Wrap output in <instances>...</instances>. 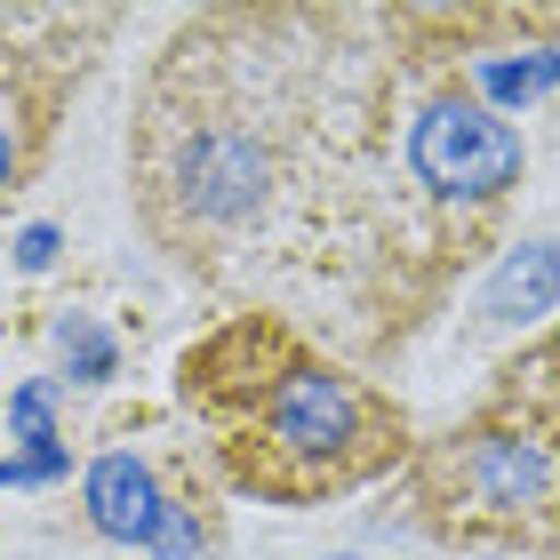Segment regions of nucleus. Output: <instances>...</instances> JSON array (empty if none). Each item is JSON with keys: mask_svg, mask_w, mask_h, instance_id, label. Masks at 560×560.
Wrapping results in <instances>:
<instances>
[{"mask_svg": "<svg viewBox=\"0 0 560 560\" xmlns=\"http://www.w3.org/2000/svg\"><path fill=\"white\" fill-rule=\"evenodd\" d=\"M385 9L241 0L152 48L129 113V217L176 280L233 304H337Z\"/></svg>", "mask_w": 560, "mask_h": 560, "instance_id": "obj_1", "label": "nucleus"}, {"mask_svg": "<svg viewBox=\"0 0 560 560\" xmlns=\"http://www.w3.org/2000/svg\"><path fill=\"white\" fill-rule=\"evenodd\" d=\"M521 176L528 137L480 89L465 9H385V81L337 280V328L361 369H393L504 248Z\"/></svg>", "mask_w": 560, "mask_h": 560, "instance_id": "obj_2", "label": "nucleus"}, {"mask_svg": "<svg viewBox=\"0 0 560 560\" xmlns=\"http://www.w3.org/2000/svg\"><path fill=\"white\" fill-rule=\"evenodd\" d=\"M168 400L209 448L224 497L280 513L385 489L424 441L385 376L280 304H224L200 337H185Z\"/></svg>", "mask_w": 560, "mask_h": 560, "instance_id": "obj_3", "label": "nucleus"}, {"mask_svg": "<svg viewBox=\"0 0 560 560\" xmlns=\"http://www.w3.org/2000/svg\"><path fill=\"white\" fill-rule=\"evenodd\" d=\"M393 489L400 513L448 552L560 560V432L497 393L424 432Z\"/></svg>", "mask_w": 560, "mask_h": 560, "instance_id": "obj_4", "label": "nucleus"}, {"mask_svg": "<svg viewBox=\"0 0 560 560\" xmlns=\"http://www.w3.org/2000/svg\"><path fill=\"white\" fill-rule=\"evenodd\" d=\"M224 480L209 465V448L192 441V424L176 441H137L113 432L81 472V521L113 545H137L152 560H192L224 545Z\"/></svg>", "mask_w": 560, "mask_h": 560, "instance_id": "obj_5", "label": "nucleus"}, {"mask_svg": "<svg viewBox=\"0 0 560 560\" xmlns=\"http://www.w3.org/2000/svg\"><path fill=\"white\" fill-rule=\"evenodd\" d=\"M120 9H0V209L57 152L72 96L113 48Z\"/></svg>", "mask_w": 560, "mask_h": 560, "instance_id": "obj_6", "label": "nucleus"}, {"mask_svg": "<svg viewBox=\"0 0 560 560\" xmlns=\"http://www.w3.org/2000/svg\"><path fill=\"white\" fill-rule=\"evenodd\" d=\"M480 313L489 320H552L560 313V241H528V248H513L504 257V272L489 280V296H480Z\"/></svg>", "mask_w": 560, "mask_h": 560, "instance_id": "obj_7", "label": "nucleus"}, {"mask_svg": "<svg viewBox=\"0 0 560 560\" xmlns=\"http://www.w3.org/2000/svg\"><path fill=\"white\" fill-rule=\"evenodd\" d=\"M489 393L528 400V409H560V313H552L545 328H528V337L504 352L497 376H489Z\"/></svg>", "mask_w": 560, "mask_h": 560, "instance_id": "obj_8", "label": "nucleus"}, {"mask_svg": "<svg viewBox=\"0 0 560 560\" xmlns=\"http://www.w3.org/2000/svg\"><path fill=\"white\" fill-rule=\"evenodd\" d=\"M57 345H65V369L81 376V385H113V369H120V352L96 337V320L89 313H72V320H57Z\"/></svg>", "mask_w": 560, "mask_h": 560, "instance_id": "obj_9", "label": "nucleus"}]
</instances>
